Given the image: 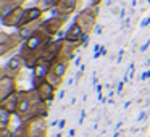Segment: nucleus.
<instances>
[{
    "label": "nucleus",
    "instance_id": "obj_13",
    "mask_svg": "<svg viewBox=\"0 0 150 137\" xmlns=\"http://www.w3.org/2000/svg\"><path fill=\"white\" fill-rule=\"evenodd\" d=\"M37 92H39V95H40V98H42V100H50V98L53 97L55 87H53L49 81H44L42 84L37 85Z\"/></svg>",
    "mask_w": 150,
    "mask_h": 137
},
{
    "label": "nucleus",
    "instance_id": "obj_15",
    "mask_svg": "<svg viewBox=\"0 0 150 137\" xmlns=\"http://www.w3.org/2000/svg\"><path fill=\"white\" fill-rule=\"evenodd\" d=\"M8 11H11L8 0H0V15H2V16H5Z\"/></svg>",
    "mask_w": 150,
    "mask_h": 137
},
{
    "label": "nucleus",
    "instance_id": "obj_2",
    "mask_svg": "<svg viewBox=\"0 0 150 137\" xmlns=\"http://www.w3.org/2000/svg\"><path fill=\"white\" fill-rule=\"evenodd\" d=\"M24 44V39L18 32L8 34L7 31L0 32V56H8L15 50L21 49Z\"/></svg>",
    "mask_w": 150,
    "mask_h": 137
},
{
    "label": "nucleus",
    "instance_id": "obj_10",
    "mask_svg": "<svg viewBox=\"0 0 150 137\" xmlns=\"http://www.w3.org/2000/svg\"><path fill=\"white\" fill-rule=\"evenodd\" d=\"M15 89H16V81L11 76H2V81H0V95H2V100L10 95L15 94Z\"/></svg>",
    "mask_w": 150,
    "mask_h": 137
},
{
    "label": "nucleus",
    "instance_id": "obj_12",
    "mask_svg": "<svg viewBox=\"0 0 150 137\" xmlns=\"http://www.w3.org/2000/svg\"><path fill=\"white\" fill-rule=\"evenodd\" d=\"M78 44L74 42H69L66 39H62V50H60V60L63 61H71L73 55H74L76 49H78Z\"/></svg>",
    "mask_w": 150,
    "mask_h": 137
},
{
    "label": "nucleus",
    "instance_id": "obj_18",
    "mask_svg": "<svg viewBox=\"0 0 150 137\" xmlns=\"http://www.w3.org/2000/svg\"><path fill=\"white\" fill-rule=\"evenodd\" d=\"M2 137H10V134H8L7 129H4V132H2Z\"/></svg>",
    "mask_w": 150,
    "mask_h": 137
},
{
    "label": "nucleus",
    "instance_id": "obj_8",
    "mask_svg": "<svg viewBox=\"0 0 150 137\" xmlns=\"http://www.w3.org/2000/svg\"><path fill=\"white\" fill-rule=\"evenodd\" d=\"M78 8V0H60L55 11V15H60V16H65L68 18L69 15H73Z\"/></svg>",
    "mask_w": 150,
    "mask_h": 137
},
{
    "label": "nucleus",
    "instance_id": "obj_3",
    "mask_svg": "<svg viewBox=\"0 0 150 137\" xmlns=\"http://www.w3.org/2000/svg\"><path fill=\"white\" fill-rule=\"evenodd\" d=\"M68 66H69V61H63V60H58V61L52 63L49 76H47V81H49L55 89L62 84L63 76H65L66 71H68Z\"/></svg>",
    "mask_w": 150,
    "mask_h": 137
},
{
    "label": "nucleus",
    "instance_id": "obj_9",
    "mask_svg": "<svg viewBox=\"0 0 150 137\" xmlns=\"http://www.w3.org/2000/svg\"><path fill=\"white\" fill-rule=\"evenodd\" d=\"M84 37H86L84 31H82L81 28H79L78 24H76V23H73L71 26L68 28V31L65 32L63 39L69 40V42H74V44H78V45H81V44L84 42Z\"/></svg>",
    "mask_w": 150,
    "mask_h": 137
},
{
    "label": "nucleus",
    "instance_id": "obj_5",
    "mask_svg": "<svg viewBox=\"0 0 150 137\" xmlns=\"http://www.w3.org/2000/svg\"><path fill=\"white\" fill-rule=\"evenodd\" d=\"M24 7H18V8H13L11 11H8L5 16H2V24L5 28H20V23L23 20V15H24Z\"/></svg>",
    "mask_w": 150,
    "mask_h": 137
},
{
    "label": "nucleus",
    "instance_id": "obj_14",
    "mask_svg": "<svg viewBox=\"0 0 150 137\" xmlns=\"http://www.w3.org/2000/svg\"><path fill=\"white\" fill-rule=\"evenodd\" d=\"M58 2H60V0H37L36 7H39L44 13H47V11L55 10L57 5H58Z\"/></svg>",
    "mask_w": 150,
    "mask_h": 137
},
{
    "label": "nucleus",
    "instance_id": "obj_17",
    "mask_svg": "<svg viewBox=\"0 0 150 137\" xmlns=\"http://www.w3.org/2000/svg\"><path fill=\"white\" fill-rule=\"evenodd\" d=\"M102 2H103V0H91V4L94 5V7H98V5L102 4Z\"/></svg>",
    "mask_w": 150,
    "mask_h": 137
},
{
    "label": "nucleus",
    "instance_id": "obj_11",
    "mask_svg": "<svg viewBox=\"0 0 150 137\" xmlns=\"http://www.w3.org/2000/svg\"><path fill=\"white\" fill-rule=\"evenodd\" d=\"M42 15H44V11L40 10L39 7L26 8V10H24V15H23V20H21V23H20V28L26 26V24H31V23H34V21L42 20Z\"/></svg>",
    "mask_w": 150,
    "mask_h": 137
},
{
    "label": "nucleus",
    "instance_id": "obj_1",
    "mask_svg": "<svg viewBox=\"0 0 150 137\" xmlns=\"http://www.w3.org/2000/svg\"><path fill=\"white\" fill-rule=\"evenodd\" d=\"M74 23L84 31V34H91L95 28V23H97V7L91 5V7H86L76 15Z\"/></svg>",
    "mask_w": 150,
    "mask_h": 137
},
{
    "label": "nucleus",
    "instance_id": "obj_7",
    "mask_svg": "<svg viewBox=\"0 0 150 137\" xmlns=\"http://www.w3.org/2000/svg\"><path fill=\"white\" fill-rule=\"evenodd\" d=\"M60 50H62V39L60 40H52L44 50V60L49 63H55L60 60Z\"/></svg>",
    "mask_w": 150,
    "mask_h": 137
},
{
    "label": "nucleus",
    "instance_id": "obj_6",
    "mask_svg": "<svg viewBox=\"0 0 150 137\" xmlns=\"http://www.w3.org/2000/svg\"><path fill=\"white\" fill-rule=\"evenodd\" d=\"M24 66L26 65H24V60L21 58V55H15L13 58H10V61L4 66V73H2V76H11V78H16Z\"/></svg>",
    "mask_w": 150,
    "mask_h": 137
},
{
    "label": "nucleus",
    "instance_id": "obj_4",
    "mask_svg": "<svg viewBox=\"0 0 150 137\" xmlns=\"http://www.w3.org/2000/svg\"><path fill=\"white\" fill-rule=\"evenodd\" d=\"M66 20H68V18L60 16V15H53V16H50V18H47V20L42 21V24H40V29L45 31L49 36L55 37L57 34H58L60 31L63 29V26H65Z\"/></svg>",
    "mask_w": 150,
    "mask_h": 137
},
{
    "label": "nucleus",
    "instance_id": "obj_16",
    "mask_svg": "<svg viewBox=\"0 0 150 137\" xmlns=\"http://www.w3.org/2000/svg\"><path fill=\"white\" fill-rule=\"evenodd\" d=\"M28 0H8V4H10V8L13 10V8H18V7H24V4H26Z\"/></svg>",
    "mask_w": 150,
    "mask_h": 137
}]
</instances>
